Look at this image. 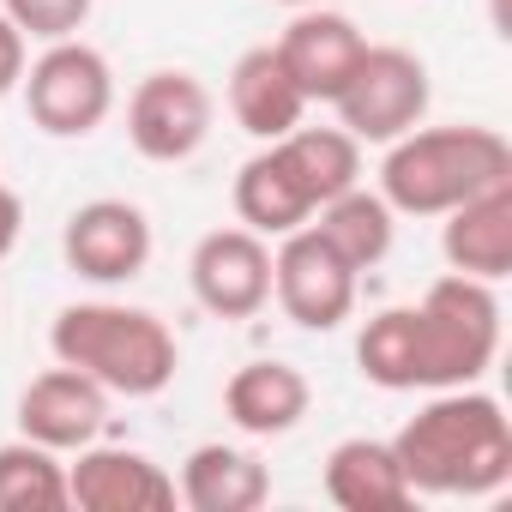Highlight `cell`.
<instances>
[{
    "label": "cell",
    "instance_id": "ba28073f",
    "mask_svg": "<svg viewBox=\"0 0 512 512\" xmlns=\"http://www.w3.org/2000/svg\"><path fill=\"white\" fill-rule=\"evenodd\" d=\"M211 91L181 73V67H163V73H145L127 97V139L145 163H187L205 139H211Z\"/></svg>",
    "mask_w": 512,
    "mask_h": 512
},
{
    "label": "cell",
    "instance_id": "7a4b0ae2",
    "mask_svg": "<svg viewBox=\"0 0 512 512\" xmlns=\"http://www.w3.org/2000/svg\"><path fill=\"white\" fill-rule=\"evenodd\" d=\"M410 494H446V500H482L512 482V422L500 398L476 386L434 392L392 440Z\"/></svg>",
    "mask_w": 512,
    "mask_h": 512
},
{
    "label": "cell",
    "instance_id": "e0dca14e",
    "mask_svg": "<svg viewBox=\"0 0 512 512\" xmlns=\"http://www.w3.org/2000/svg\"><path fill=\"white\" fill-rule=\"evenodd\" d=\"M308 404H314V386H308V374L290 368V362H247V368H235L229 386H223L229 422H235L241 434H253V440L290 434V428L308 416Z\"/></svg>",
    "mask_w": 512,
    "mask_h": 512
},
{
    "label": "cell",
    "instance_id": "7402d4cb",
    "mask_svg": "<svg viewBox=\"0 0 512 512\" xmlns=\"http://www.w3.org/2000/svg\"><path fill=\"white\" fill-rule=\"evenodd\" d=\"M0 13H7L25 37H37V43H61V37L85 31L91 0H0Z\"/></svg>",
    "mask_w": 512,
    "mask_h": 512
},
{
    "label": "cell",
    "instance_id": "9c48e42d",
    "mask_svg": "<svg viewBox=\"0 0 512 512\" xmlns=\"http://www.w3.org/2000/svg\"><path fill=\"white\" fill-rule=\"evenodd\" d=\"M187 284H193L205 314L253 320L272 302V247H266V235H253V229H211V235H199L193 260H187Z\"/></svg>",
    "mask_w": 512,
    "mask_h": 512
},
{
    "label": "cell",
    "instance_id": "277c9868",
    "mask_svg": "<svg viewBox=\"0 0 512 512\" xmlns=\"http://www.w3.org/2000/svg\"><path fill=\"white\" fill-rule=\"evenodd\" d=\"M494 181H512V145L494 127H410L380 163V199L404 217H446Z\"/></svg>",
    "mask_w": 512,
    "mask_h": 512
},
{
    "label": "cell",
    "instance_id": "5bb4252c",
    "mask_svg": "<svg viewBox=\"0 0 512 512\" xmlns=\"http://www.w3.org/2000/svg\"><path fill=\"white\" fill-rule=\"evenodd\" d=\"M314 211H320V199H314V187L296 169V157H290L284 139H272L266 151H253L241 163V175H235V217H241V229H253V235H290V229L314 223Z\"/></svg>",
    "mask_w": 512,
    "mask_h": 512
},
{
    "label": "cell",
    "instance_id": "603a6c76",
    "mask_svg": "<svg viewBox=\"0 0 512 512\" xmlns=\"http://www.w3.org/2000/svg\"><path fill=\"white\" fill-rule=\"evenodd\" d=\"M25 43H31V37H25L7 13H0V97H13V91H19V79H25V67H31Z\"/></svg>",
    "mask_w": 512,
    "mask_h": 512
},
{
    "label": "cell",
    "instance_id": "d4e9b609",
    "mask_svg": "<svg viewBox=\"0 0 512 512\" xmlns=\"http://www.w3.org/2000/svg\"><path fill=\"white\" fill-rule=\"evenodd\" d=\"M284 7H332V0H284Z\"/></svg>",
    "mask_w": 512,
    "mask_h": 512
},
{
    "label": "cell",
    "instance_id": "3957f363",
    "mask_svg": "<svg viewBox=\"0 0 512 512\" xmlns=\"http://www.w3.org/2000/svg\"><path fill=\"white\" fill-rule=\"evenodd\" d=\"M49 350H55V362L91 374L103 392H121V398H157L181 368L175 332L151 308H127V302L61 308L49 326Z\"/></svg>",
    "mask_w": 512,
    "mask_h": 512
},
{
    "label": "cell",
    "instance_id": "6da1fadb",
    "mask_svg": "<svg viewBox=\"0 0 512 512\" xmlns=\"http://www.w3.org/2000/svg\"><path fill=\"white\" fill-rule=\"evenodd\" d=\"M500 356V302L494 284L446 272L416 308H386L362 326L356 362L380 392H446L476 386Z\"/></svg>",
    "mask_w": 512,
    "mask_h": 512
},
{
    "label": "cell",
    "instance_id": "2e32d148",
    "mask_svg": "<svg viewBox=\"0 0 512 512\" xmlns=\"http://www.w3.org/2000/svg\"><path fill=\"white\" fill-rule=\"evenodd\" d=\"M229 115H235L241 133H253L260 145H272V139H284L290 127H302L308 97L296 91V79H290V67L278 61L272 43L247 49V55L229 67Z\"/></svg>",
    "mask_w": 512,
    "mask_h": 512
},
{
    "label": "cell",
    "instance_id": "ffe728a7",
    "mask_svg": "<svg viewBox=\"0 0 512 512\" xmlns=\"http://www.w3.org/2000/svg\"><path fill=\"white\" fill-rule=\"evenodd\" d=\"M320 223V235L344 253V260L356 266V272H374L386 253H392V235H398V211L380 199V193H368L362 181L350 187V193H338V199H326L320 211H314Z\"/></svg>",
    "mask_w": 512,
    "mask_h": 512
},
{
    "label": "cell",
    "instance_id": "44dd1931",
    "mask_svg": "<svg viewBox=\"0 0 512 512\" xmlns=\"http://www.w3.org/2000/svg\"><path fill=\"white\" fill-rule=\"evenodd\" d=\"M67 500V464L61 452L37 440H7L0 446V512H61Z\"/></svg>",
    "mask_w": 512,
    "mask_h": 512
},
{
    "label": "cell",
    "instance_id": "9a60e30c",
    "mask_svg": "<svg viewBox=\"0 0 512 512\" xmlns=\"http://www.w3.org/2000/svg\"><path fill=\"white\" fill-rule=\"evenodd\" d=\"M446 266L482 284H500L512 272V181H494L482 193H470L464 205L446 211Z\"/></svg>",
    "mask_w": 512,
    "mask_h": 512
},
{
    "label": "cell",
    "instance_id": "5b68a950",
    "mask_svg": "<svg viewBox=\"0 0 512 512\" xmlns=\"http://www.w3.org/2000/svg\"><path fill=\"white\" fill-rule=\"evenodd\" d=\"M428 97H434V85H428L422 55H410L398 43H368L356 73L332 97V109H338V127L356 145H392L410 127H422Z\"/></svg>",
    "mask_w": 512,
    "mask_h": 512
},
{
    "label": "cell",
    "instance_id": "cb8c5ba5",
    "mask_svg": "<svg viewBox=\"0 0 512 512\" xmlns=\"http://www.w3.org/2000/svg\"><path fill=\"white\" fill-rule=\"evenodd\" d=\"M19 229H25V199H19L7 181H0V260L19 247Z\"/></svg>",
    "mask_w": 512,
    "mask_h": 512
},
{
    "label": "cell",
    "instance_id": "d6986e66",
    "mask_svg": "<svg viewBox=\"0 0 512 512\" xmlns=\"http://www.w3.org/2000/svg\"><path fill=\"white\" fill-rule=\"evenodd\" d=\"M326 494L344 506V512H404L416 494H410V476L392 452V440H338L332 458H326Z\"/></svg>",
    "mask_w": 512,
    "mask_h": 512
},
{
    "label": "cell",
    "instance_id": "52a82bcc",
    "mask_svg": "<svg viewBox=\"0 0 512 512\" xmlns=\"http://www.w3.org/2000/svg\"><path fill=\"white\" fill-rule=\"evenodd\" d=\"M278 241H284L272 253V296H278V308L302 332H338L350 320V308H356V278L362 272L314 223H302V229H290Z\"/></svg>",
    "mask_w": 512,
    "mask_h": 512
},
{
    "label": "cell",
    "instance_id": "ac0fdd59",
    "mask_svg": "<svg viewBox=\"0 0 512 512\" xmlns=\"http://www.w3.org/2000/svg\"><path fill=\"white\" fill-rule=\"evenodd\" d=\"M175 494L193 512H253V506L272 500V470L253 458V452H241V446L205 440V446L187 452Z\"/></svg>",
    "mask_w": 512,
    "mask_h": 512
},
{
    "label": "cell",
    "instance_id": "30bf717a",
    "mask_svg": "<svg viewBox=\"0 0 512 512\" xmlns=\"http://www.w3.org/2000/svg\"><path fill=\"white\" fill-rule=\"evenodd\" d=\"M61 253L91 284H127L151 266V217L127 199H91L67 217Z\"/></svg>",
    "mask_w": 512,
    "mask_h": 512
},
{
    "label": "cell",
    "instance_id": "7c38bea8",
    "mask_svg": "<svg viewBox=\"0 0 512 512\" xmlns=\"http://www.w3.org/2000/svg\"><path fill=\"white\" fill-rule=\"evenodd\" d=\"M103 422H109V392L91 374L67 368V362L49 368V374H37L19 392V434L37 440V446H49V452L91 446L103 434Z\"/></svg>",
    "mask_w": 512,
    "mask_h": 512
},
{
    "label": "cell",
    "instance_id": "8992f818",
    "mask_svg": "<svg viewBox=\"0 0 512 512\" xmlns=\"http://www.w3.org/2000/svg\"><path fill=\"white\" fill-rule=\"evenodd\" d=\"M19 91H25L31 121H37L49 139H85V133H97V127L109 121V109H115V73H109V61H103L91 43H79V37L49 43V49L25 67Z\"/></svg>",
    "mask_w": 512,
    "mask_h": 512
},
{
    "label": "cell",
    "instance_id": "4fadbf2b",
    "mask_svg": "<svg viewBox=\"0 0 512 512\" xmlns=\"http://www.w3.org/2000/svg\"><path fill=\"white\" fill-rule=\"evenodd\" d=\"M272 49H278V61L290 67V79H296V91H302L308 103H332V97L344 91V79L356 73L368 37L356 31V19H344V13H332V7H296L290 31H284Z\"/></svg>",
    "mask_w": 512,
    "mask_h": 512
},
{
    "label": "cell",
    "instance_id": "8fae6325",
    "mask_svg": "<svg viewBox=\"0 0 512 512\" xmlns=\"http://www.w3.org/2000/svg\"><path fill=\"white\" fill-rule=\"evenodd\" d=\"M67 500L85 512H169L181 494L157 458H145L133 446H97L91 440L67 464Z\"/></svg>",
    "mask_w": 512,
    "mask_h": 512
}]
</instances>
